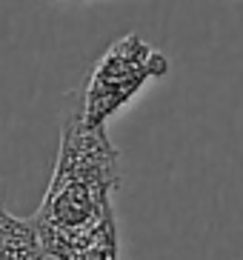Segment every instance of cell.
Listing matches in <instances>:
<instances>
[{"mask_svg":"<svg viewBox=\"0 0 243 260\" xmlns=\"http://www.w3.org/2000/svg\"><path fill=\"white\" fill-rule=\"evenodd\" d=\"M120 189V152L106 126H89L80 100L72 94L60 123V149L46 194L32 217L43 252L57 257L86 240L114 214L112 198Z\"/></svg>","mask_w":243,"mask_h":260,"instance_id":"1","label":"cell"},{"mask_svg":"<svg viewBox=\"0 0 243 260\" xmlns=\"http://www.w3.org/2000/svg\"><path fill=\"white\" fill-rule=\"evenodd\" d=\"M169 60L140 35H126L106 49L77 92L80 115L89 126H106L146 83L166 77Z\"/></svg>","mask_w":243,"mask_h":260,"instance_id":"2","label":"cell"},{"mask_svg":"<svg viewBox=\"0 0 243 260\" xmlns=\"http://www.w3.org/2000/svg\"><path fill=\"white\" fill-rule=\"evenodd\" d=\"M43 243L32 220L0 209V260H43Z\"/></svg>","mask_w":243,"mask_h":260,"instance_id":"3","label":"cell"},{"mask_svg":"<svg viewBox=\"0 0 243 260\" xmlns=\"http://www.w3.org/2000/svg\"><path fill=\"white\" fill-rule=\"evenodd\" d=\"M57 260H120V240H117V214H112L100 229H95L86 240L57 254Z\"/></svg>","mask_w":243,"mask_h":260,"instance_id":"4","label":"cell"}]
</instances>
